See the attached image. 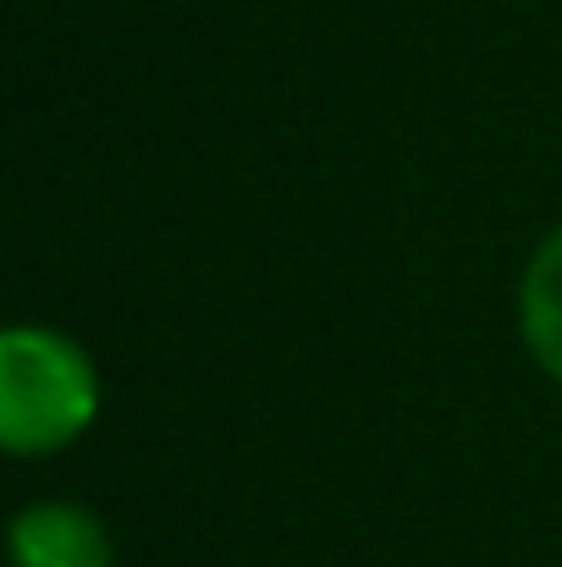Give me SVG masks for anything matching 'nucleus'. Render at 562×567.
I'll list each match as a JSON object with an SVG mask.
<instances>
[{"label":"nucleus","mask_w":562,"mask_h":567,"mask_svg":"<svg viewBox=\"0 0 562 567\" xmlns=\"http://www.w3.org/2000/svg\"><path fill=\"white\" fill-rule=\"evenodd\" d=\"M100 380L61 331L17 326L0 337V441L17 457H44L94 424Z\"/></svg>","instance_id":"nucleus-1"},{"label":"nucleus","mask_w":562,"mask_h":567,"mask_svg":"<svg viewBox=\"0 0 562 567\" xmlns=\"http://www.w3.org/2000/svg\"><path fill=\"white\" fill-rule=\"evenodd\" d=\"M17 567H111V540L89 507L44 502L11 524Z\"/></svg>","instance_id":"nucleus-2"},{"label":"nucleus","mask_w":562,"mask_h":567,"mask_svg":"<svg viewBox=\"0 0 562 567\" xmlns=\"http://www.w3.org/2000/svg\"><path fill=\"white\" fill-rule=\"evenodd\" d=\"M519 315H524V342L541 359L546 375L562 380V226L535 248L530 270H524V292H519Z\"/></svg>","instance_id":"nucleus-3"}]
</instances>
